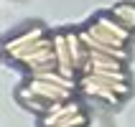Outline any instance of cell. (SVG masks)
Returning a JSON list of instances; mask_svg holds the SVG:
<instances>
[{
  "label": "cell",
  "instance_id": "obj_1",
  "mask_svg": "<svg viewBox=\"0 0 135 127\" xmlns=\"http://www.w3.org/2000/svg\"><path fill=\"white\" fill-rule=\"evenodd\" d=\"M79 87H82L84 94L99 97L105 102H110V104H120V99L130 94V84L115 82V79H105V76H92V74H84L79 79Z\"/></svg>",
  "mask_w": 135,
  "mask_h": 127
},
{
  "label": "cell",
  "instance_id": "obj_2",
  "mask_svg": "<svg viewBox=\"0 0 135 127\" xmlns=\"http://www.w3.org/2000/svg\"><path fill=\"white\" fill-rule=\"evenodd\" d=\"M26 89H28L33 97L49 102V104H59V102H69V99H71V89H64V87H56V84L41 82V79H31V82L26 84Z\"/></svg>",
  "mask_w": 135,
  "mask_h": 127
},
{
  "label": "cell",
  "instance_id": "obj_3",
  "mask_svg": "<svg viewBox=\"0 0 135 127\" xmlns=\"http://www.w3.org/2000/svg\"><path fill=\"white\" fill-rule=\"evenodd\" d=\"M54 51H56V61H59V71L69 79H74V61H71V51H69L66 43V33H59L54 36Z\"/></svg>",
  "mask_w": 135,
  "mask_h": 127
},
{
  "label": "cell",
  "instance_id": "obj_4",
  "mask_svg": "<svg viewBox=\"0 0 135 127\" xmlns=\"http://www.w3.org/2000/svg\"><path fill=\"white\" fill-rule=\"evenodd\" d=\"M82 109H79V104H76L74 99H69V102H59V104H54L49 112L44 114V127H54L59 125V122L69 120V117H74V114H79Z\"/></svg>",
  "mask_w": 135,
  "mask_h": 127
},
{
  "label": "cell",
  "instance_id": "obj_5",
  "mask_svg": "<svg viewBox=\"0 0 135 127\" xmlns=\"http://www.w3.org/2000/svg\"><path fill=\"white\" fill-rule=\"evenodd\" d=\"M66 43H69V51H71V61H74V69L82 71L89 61V48L84 46V41L79 38V33H66Z\"/></svg>",
  "mask_w": 135,
  "mask_h": 127
},
{
  "label": "cell",
  "instance_id": "obj_6",
  "mask_svg": "<svg viewBox=\"0 0 135 127\" xmlns=\"http://www.w3.org/2000/svg\"><path fill=\"white\" fill-rule=\"evenodd\" d=\"M84 31H87L94 41H99V43L110 46V48H120V51H125V41H122V38H117V36H112L110 31H105L99 23H92V26H87Z\"/></svg>",
  "mask_w": 135,
  "mask_h": 127
},
{
  "label": "cell",
  "instance_id": "obj_7",
  "mask_svg": "<svg viewBox=\"0 0 135 127\" xmlns=\"http://www.w3.org/2000/svg\"><path fill=\"white\" fill-rule=\"evenodd\" d=\"M112 15H115V21L122 23L128 31H135V5L133 3H120V5H115Z\"/></svg>",
  "mask_w": 135,
  "mask_h": 127
},
{
  "label": "cell",
  "instance_id": "obj_8",
  "mask_svg": "<svg viewBox=\"0 0 135 127\" xmlns=\"http://www.w3.org/2000/svg\"><path fill=\"white\" fill-rule=\"evenodd\" d=\"M38 38H44V28H28L26 33L15 36L13 41H8V43H5V51H15V48H23V46H28V43H33V41H38Z\"/></svg>",
  "mask_w": 135,
  "mask_h": 127
},
{
  "label": "cell",
  "instance_id": "obj_9",
  "mask_svg": "<svg viewBox=\"0 0 135 127\" xmlns=\"http://www.w3.org/2000/svg\"><path fill=\"white\" fill-rule=\"evenodd\" d=\"M18 99H21L23 104L26 107H31V109H36V112H49V109H51L54 104H49V102H44V99H38V97H33V94H31L28 89H26V87H21V89H18Z\"/></svg>",
  "mask_w": 135,
  "mask_h": 127
},
{
  "label": "cell",
  "instance_id": "obj_10",
  "mask_svg": "<svg viewBox=\"0 0 135 127\" xmlns=\"http://www.w3.org/2000/svg\"><path fill=\"white\" fill-rule=\"evenodd\" d=\"M97 23H99V26H102V28H105V31H110L112 36L122 38L125 43H128V41H130V33H133V31H128V28H125V26H122V23L112 21V18H107V15H102V18H97Z\"/></svg>",
  "mask_w": 135,
  "mask_h": 127
},
{
  "label": "cell",
  "instance_id": "obj_11",
  "mask_svg": "<svg viewBox=\"0 0 135 127\" xmlns=\"http://www.w3.org/2000/svg\"><path fill=\"white\" fill-rule=\"evenodd\" d=\"M54 127H87V114L79 112V114H74V117H69V120L59 122V125H54Z\"/></svg>",
  "mask_w": 135,
  "mask_h": 127
}]
</instances>
